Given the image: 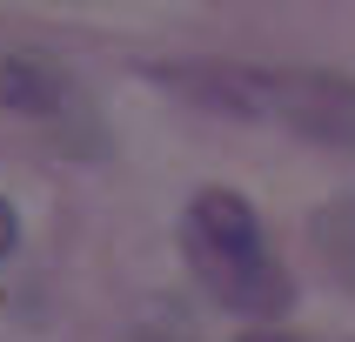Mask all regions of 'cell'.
<instances>
[{
  "label": "cell",
  "mask_w": 355,
  "mask_h": 342,
  "mask_svg": "<svg viewBox=\"0 0 355 342\" xmlns=\"http://www.w3.org/2000/svg\"><path fill=\"white\" fill-rule=\"evenodd\" d=\"M74 101V87L47 67V60H20V54H0V108H20V114H60Z\"/></svg>",
  "instance_id": "obj_3"
},
{
  "label": "cell",
  "mask_w": 355,
  "mask_h": 342,
  "mask_svg": "<svg viewBox=\"0 0 355 342\" xmlns=\"http://www.w3.org/2000/svg\"><path fill=\"white\" fill-rule=\"evenodd\" d=\"M255 121L355 155V74L336 67H255Z\"/></svg>",
  "instance_id": "obj_2"
},
{
  "label": "cell",
  "mask_w": 355,
  "mask_h": 342,
  "mask_svg": "<svg viewBox=\"0 0 355 342\" xmlns=\"http://www.w3.org/2000/svg\"><path fill=\"white\" fill-rule=\"evenodd\" d=\"M181 255L221 309H235L248 322H275L295 309V282L268 248L255 201L235 195V188H201L181 208Z\"/></svg>",
  "instance_id": "obj_1"
},
{
  "label": "cell",
  "mask_w": 355,
  "mask_h": 342,
  "mask_svg": "<svg viewBox=\"0 0 355 342\" xmlns=\"http://www.w3.org/2000/svg\"><path fill=\"white\" fill-rule=\"evenodd\" d=\"M315 248L329 262H349V268H355V195L315 208Z\"/></svg>",
  "instance_id": "obj_4"
},
{
  "label": "cell",
  "mask_w": 355,
  "mask_h": 342,
  "mask_svg": "<svg viewBox=\"0 0 355 342\" xmlns=\"http://www.w3.org/2000/svg\"><path fill=\"white\" fill-rule=\"evenodd\" d=\"M241 342H288V336H275V329H261V336H241Z\"/></svg>",
  "instance_id": "obj_6"
},
{
  "label": "cell",
  "mask_w": 355,
  "mask_h": 342,
  "mask_svg": "<svg viewBox=\"0 0 355 342\" xmlns=\"http://www.w3.org/2000/svg\"><path fill=\"white\" fill-rule=\"evenodd\" d=\"M14 248H20V215L7 208V201H0V262L14 255Z\"/></svg>",
  "instance_id": "obj_5"
}]
</instances>
